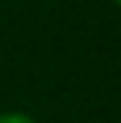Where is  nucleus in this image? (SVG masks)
<instances>
[{"label":"nucleus","mask_w":121,"mask_h":123,"mask_svg":"<svg viewBox=\"0 0 121 123\" xmlns=\"http://www.w3.org/2000/svg\"><path fill=\"white\" fill-rule=\"evenodd\" d=\"M0 123H36L25 112H0Z\"/></svg>","instance_id":"nucleus-1"},{"label":"nucleus","mask_w":121,"mask_h":123,"mask_svg":"<svg viewBox=\"0 0 121 123\" xmlns=\"http://www.w3.org/2000/svg\"><path fill=\"white\" fill-rule=\"evenodd\" d=\"M116 3H118V6H121V0H116Z\"/></svg>","instance_id":"nucleus-2"}]
</instances>
